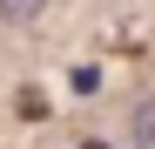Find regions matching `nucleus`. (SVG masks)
<instances>
[{
  "mask_svg": "<svg viewBox=\"0 0 155 149\" xmlns=\"http://www.w3.org/2000/svg\"><path fill=\"white\" fill-rule=\"evenodd\" d=\"M135 142L155 149V95H142V102H135Z\"/></svg>",
  "mask_w": 155,
  "mask_h": 149,
  "instance_id": "f257e3e1",
  "label": "nucleus"
},
{
  "mask_svg": "<svg viewBox=\"0 0 155 149\" xmlns=\"http://www.w3.org/2000/svg\"><path fill=\"white\" fill-rule=\"evenodd\" d=\"M47 0H0V20H14V27H27V20H41Z\"/></svg>",
  "mask_w": 155,
  "mask_h": 149,
  "instance_id": "f03ea898",
  "label": "nucleus"
},
{
  "mask_svg": "<svg viewBox=\"0 0 155 149\" xmlns=\"http://www.w3.org/2000/svg\"><path fill=\"white\" fill-rule=\"evenodd\" d=\"M81 149H108V142H81Z\"/></svg>",
  "mask_w": 155,
  "mask_h": 149,
  "instance_id": "7ed1b4c3",
  "label": "nucleus"
}]
</instances>
